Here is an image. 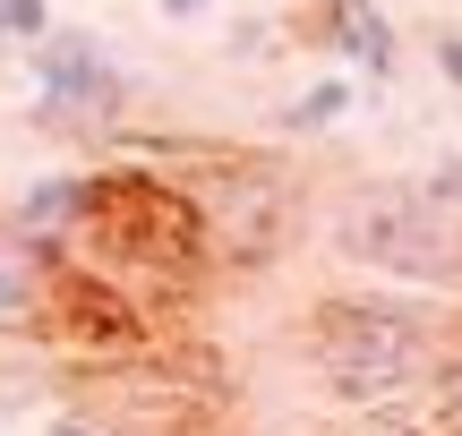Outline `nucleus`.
<instances>
[{
    "mask_svg": "<svg viewBox=\"0 0 462 436\" xmlns=\"http://www.w3.org/2000/svg\"><path fill=\"white\" fill-rule=\"evenodd\" d=\"M43 436H112V428H103V420H86V411H51Z\"/></svg>",
    "mask_w": 462,
    "mask_h": 436,
    "instance_id": "f8f14e48",
    "label": "nucleus"
},
{
    "mask_svg": "<svg viewBox=\"0 0 462 436\" xmlns=\"http://www.w3.org/2000/svg\"><path fill=\"white\" fill-rule=\"evenodd\" d=\"M0 43H9V26H0Z\"/></svg>",
    "mask_w": 462,
    "mask_h": 436,
    "instance_id": "2eb2a0df",
    "label": "nucleus"
},
{
    "mask_svg": "<svg viewBox=\"0 0 462 436\" xmlns=\"http://www.w3.org/2000/svg\"><path fill=\"white\" fill-rule=\"evenodd\" d=\"M429 60H437V77L462 95V26H437V43H429Z\"/></svg>",
    "mask_w": 462,
    "mask_h": 436,
    "instance_id": "9b49d317",
    "label": "nucleus"
},
{
    "mask_svg": "<svg viewBox=\"0 0 462 436\" xmlns=\"http://www.w3.org/2000/svg\"><path fill=\"white\" fill-rule=\"evenodd\" d=\"M0 26H9V43H34L51 26V0H0Z\"/></svg>",
    "mask_w": 462,
    "mask_h": 436,
    "instance_id": "9d476101",
    "label": "nucleus"
},
{
    "mask_svg": "<svg viewBox=\"0 0 462 436\" xmlns=\"http://www.w3.org/2000/svg\"><path fill=\"white\" fill-rule=\"evenodd\" d=\"M26 51H34V120L43 129L95 137V129H112L129 112V68H120V51L95 26H60L51 17Z\"/></svg>",
    "mask_w": 462,
    "mask_h": 436,
    "instance_id": "7ed1b4c3",
    "label": "nucleus"
},
{
    "mask_svg": "<svg viewBox=\"0 0 462 436\" xmlns=\"http://www.w3.org/2000/svg\"><path fill=\"white\" fill-rule=\"evenodd\" d=\"M154 9H163V17H206L215 0H154Z\"/></svg>",
    "mask_w": 462,
    "mask_h": 436,
    "instance_id": "4468645a",
    "label": "nucleus"
},
{
    "mask_svg": "<svg viewBox=\"0 0 462 436\" xmlns=\"http://www.w3.org/2000/svg\"><path fill=\"white\" fill-rule=\"evenodd\" d=\"M60 300H69L60 257H51V249H34V240L17 232L9 214H0V342L43 334V325L60 317Z\"/></svg>",
    "mask_w": 462,
    "mask_h": 436,
    "instance_id": "39448f33",
    "label": "nucleus"
},
{
    "mask_svg": "<svg viewBox=\"0 0 462 436\" xmlns=\"http://www.w3.org/2000/svg\"><path fill=\"white\" fill-rule=\"evenodd\" d=\"M206 240H215L223 257H248V266H265V257L282 249V232H291V205H282V180H265V171H248L231 197L198 205Z\"/></svg>",
    "mask_w": 462,
    "mask_h": 436,
    "instance_id": "423d86ee",
    "label": "nucleus"
},
{
    "mask_svg": "<svg viewBox=\"0 0 462 436\" xmlns=\"http://www.w3.org/2000/svg\"><path fill=\"white\" fill-rule=\"evenodd\" d=\"M112 197H120V180H103V171H43V180H26V188H17L9 223L34 240V249H51V257H60L78 232H95V223L112 214Z\"/></svg>",
    "mask_w": 462,
    "mask_h": 436,
    "instance_id": "20e7f679",
    "label": "nucleus"
},
{
    "mask_svg": "<svg viewBox=\"0 0 462 436\" xmlns=\"http://www.w3.org/2000/svg\"><path fill=\"white\" fill-rule=\"evenodd\" d=\"M343 112H351V68H334V77H317L309 95L282 103V137H317V129H334Z\"/></svg>",
    "mask_w": 462,
    "mask_h": 436,
    "instance_id": "6e6552de",
    "label": "nucleus"
},
{
    "mask_svg": "<svg viewBox=\"0 0 462 436\" xmlns=\"http://www.w3.org/2000/svg\"><path fill=\"white\" fill-rule=\"evenodd\" d=\"M317 43L368 86H394V68H402V34L385 26L377 0H326V9H317Z\"/></svg>",
    "mask_w": 462,
    "mask_h": 436,
    "instance_id": "0eeeda50",
    "label": "nucleus"
},
{
    "mask_svg": "<svg viewBox=\"0 0 462 436\" xmlns=\"http://www.w3.org/2000/svg\"><path fill=\"white\" fill-rule=\"evenodd\" d=\"M265 43H274L265 26H231V60H248V51H265Z\"/></svg>",
    "mask_w": 462,
    "mask_h": 436,
    "instance_id": "ddd939ff",
    "label": "nucleus"
},
{
    "mask_svg": "<svg viewBox=\"0 0 462 436\" xmlns=\"http://www.w3.org/2000/svg\"><path fill=\"white\" fill-rule=\"evenodd\" d=\"M446 351H454L446 317L429 300H402V291H326L309 308V359L326 377V394L351 411L420 394Z\"/></svg>",
    "mask_w": 462,
    "mask_h": 436,
    "instance_id": "f257e3e1",
    "label": "nucleus"
},
{
    "mask_svg": "<svg viewBox=\"0 0 462 436\" xmlns=\"http://www.w3.org/2000/svg\"><path fill=\"white\" fill-rule=\"evenodd\" d=\"M334 240H343L351 266L394 274V283H420V291H454L462 283V214L437 205L420 180L360 188V197L334 214Z\"/></svg>",
    "mask_w": 462,
    "mask_h": 436,
    "instance_id": "f03ea898",
    "label": "nucleus"
},
{
    "mask_svg": "<svg viewBox=\"0 0 462 436\" xmlns=\"http://www.w3.org/2000/svg\"><path fill=\"white\" fill-rule=\"evenodd\" d=\"M429 386H437V428H446V436H462V342H454L446 359H437V377H429Z\"/></svg>",
    "mask_w": 462,
    "mask_h": 436,
    "instance_id": "1a4fd4ad",
    "label": "nucleus"
}]
</instances>
